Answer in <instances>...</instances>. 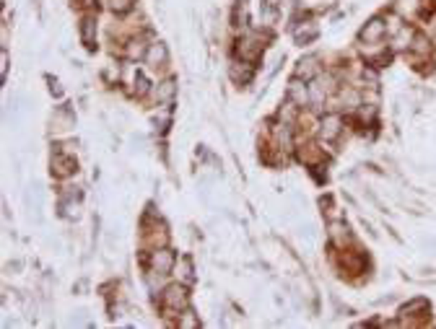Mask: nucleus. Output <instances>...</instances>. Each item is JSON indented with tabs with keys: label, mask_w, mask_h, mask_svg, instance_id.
<instances>
[{
	"label": "nucleus",
	"mask_w": 436,
	"mask_h": 329,
	"mask_svg": "<svg viewBox=\"0 0 436 329\" xmlns=\"http://www.w3.org/2000/svg\"><path fill=\"white\" fill-rule=\"evenodd\" d=\"M187 304H190V295H187L185 283L167 285V288L161 291V306H164V311H169V314H177L179 317V314L187 308Z\"/></svg>",
	"instance_id": "obj_1"
},
{
	"label": "nucleus",
	"mask_w": 436,
	"mask_h": 329,
	"mask_svg": "<svg viewBox=\"0 0 436 329\" xmlns=\"http://www.w3.org/2000/svg\"><path fill=\"white\" fill-rule=\"evenodd\" d=\"M428 301L426 298H413V301H408L405 306H400V314H397V324H403V327H418L426 317H428Z\"/></svg>",
	"instance_id": "obj_2"
},
{
	"label": "nucleus",
	"mask_w": 436,
	"mask_h": 329,
	"mask_svg": "<svg viewBox=\"0 0 436 329\" xmlns=\"http://www.w3.org/2000/svg\"><path fill=\"white\" fill-rule=\"evenodd\" d=\"M174 264H177V260H174V254H172L167 247L151 249V254H148V267H151V273L169 275L172 270H174Z\"/></svg>",
	"instance_id": "obj_3"
},
{
	"label": "nucleus",
	"mask_w": 436,
	"mask_h": 329,
	"mask_svg": "<svg viewBox=\"0 0 436 329\" xmlns=\"http://www.w3.org/2000/svg\"><path fill=\"white\" fill-rule=\"evenodd\" d=\"M262 49H265V45H262V36L258 34H247L236 42V55L247 60V63H255L262 55Z\"/></svg>",
	"instance_id": "obj_4"
},
{
	"label": "nucleus",
	"mask_w": 436,
	"mask_h": 329,
	"mask_svg": "<svg viewBox=\"0 0 436 329\" xmlns=\"http://www.w3.org/2000/svg\"><path fill=\"white\" fill-rule=\"evenodd\" d=\"M343 133V117L340 114H324V120L320 122V135H322L324 143H335Z\"/></svg>",
	"instance_id": "obj_5"
},
{
	"label": "nucleus",
	"mask_w": 436,
	"mask_h": 329,
	"mask_svg": "<svg viewBox=\"0 0 436 329\" xmlns=\"http://www.w3.org/2000/svg\"><path fill=\"white\" fill-rule=\"evenodd\" d=\"M76 169H79V163H76L73 156H65V153H55L52 156V174H55L57 179H65L70 174H76Z\"/></svg>",
	"instance_id": "obj_6"
},
{
	"label": "nucleus",
	"mask_w": 436,
	"mask_h": 329,
	"mask_svg": "<svg viewBox=\"0 0 436 329\" xmlns=\"http://www.w3.org/2000/svg\"><path fill=\"white\" fill-rule=\"evenodd\" d=\"M143 241H145V247H151V249L167 247V241H169L167 226H164V223H154V226H145Z\"/></svg>",
	"instance_id": "obj_7"
},
{
	"label": "nucleus",
	"mask_w": 436,
	"mask_h": 329,
	"mask_svg": "<svg viewBox=\"0 0 436 329\" xmlns=\"http://www.w3.org/2000/svg\"><path fill=\"white\" fill-rule=\"evenodd\" d=\"M384 34H387V21H384V19H371V21L361 29V42H366V45L382 42Z\"/></svg>",
	"instance_id": "obj_8"
},
{
	"label": "nucleus",
	"mask_w": 436,
	"mask_h": 329,
	"mask_svg": "<svg viewBox=\"0 0 436 329\" xmlns=\"http://www.w3.org/2000/svg\"><path fill=\"white\" fill-rule=\"evenodd\" d=\"M327 236H330V241L335 244L338 249H346L348 244L353 241V236H351V228H348L343 220H333V223H330V231H327Z\"/></svg>",
	"instance_id": "obj_9"
},
{
	"label": "nucleus",
	"mask_w": 436,
	"mask_h": 329,
	"mask_svg": "<svg viewBox=\"0 0 436 329\" xmlns=\"http://www.w3.org/2000/svg\"><path fill=\"white\" fill-rule=\"evenodd\" d=\"M169 60V52H167V45H161V42H154V45H148V52H145V65L148 68H164Z\"/></svg>",
	"instance_id": "obj_10"
},
{
	"label": "nucleus",
	"mask_w": 436,
	"mask_h": 329,
	"mask_svg": "<svg viewBox=\"0 0 436 329\" xmlns=\"http://www.w3.org/2000/svg\"><path fill=\"white\" fill-rule=\"evenodd\" d=\"M408 52H411V57H413V60H428V57H431V52H434V42H431V36L415 34Z\"/></svg>",
	"instance_id": "obj_11"
},
{
	"label": "nucleus",
	"mask_w": 436,
	"mask_h": 329,
	"mask_svg": "<svg viewBox=\"0 0 436 329\" xmlns=\"http://www.w3.org/2000/svg\"><path fill=\"white\" fill-rule=\"evenodd\" d=\"M174 96H177V83L172 78L161 80L156 89H154V102L161 104V106H169V104L174 102Z\"/></svg>",
	"instance_id": "obj_12"
},
{
	"label": "nucleus",
	"mask_w": 436,
	"mask_h": 329,
	"mask_svg": "<svg viewBox=\"0 0 436 329\" xmlns=\"http://www.w3.org/2000/svg\"><path fill=\"white\" fill-rule=\"evenodd\" d=\"M293 76L302 80H314L320 76V60H317V57H304V60H299Z\"/></svg>",
	"instance_id": "obj_13"
},
{
	"label": "nucleus",
	"mask_w": 436,
	"mask_h": 329,
	"mask_svg": "<svg viewBox=\"0 0 436 329\" xmlns=\"http://www.w3.org/2000/svg\"><path fill=\"white\" fill-rule=\"evenodd\" d=\"M317 34H320L317 21H302L296 29H293V39H296V45H309V42L317 39Z\"/></svg>",
	"instance_id": "obj_14"
},
{
	"label": "nucleus",
	"mask_w": 436,
	"mask_h": 329,
	"mask_svg": "<svg viewBox=\"0 0 436 329\" xmlns=\"http://www.w3.org/2000/svg\"><path fill=\"white\" fill-rule=\"evenodd\" d=\"M304 83H307V80L293 78L289 86V99L296 104V106H307V104H309V86H304Z\"/></svg>",
	"instance_id": "obj_15"
},
{
	"label": "nucleus",
	"mask_w": 436,
	"mask_h": 329,
	"mask_svg": "<svg viewBox=\"0 0 436 329\" xmlns=\"http://www.w3.org/2000/svg\"><path fill=\"white\" fill-rule=\"evenodd\" d=\"M364 264H366V262H364V254H361V251H340V267H343V270H348V273H361V270H364Z\"/></svg>",
	"instance_id": "obj_16"
},
{
	"label": "nucleus",
	"mask_w": 436,
	"mask_h": 329,
	"mask_svg": "<svg viewBox=\"0 0 436 329\" xmlns=\"http://www.w3.org/2000/svg\"><path fill=\"white\" fill-rule=\"evenodd\" d=\"M81 42L94 49V42H96V16H83L81 21Z\"/></svg>",
	"instance_id": "obj_17"
},
{
	"label": "nucleus",
	"mask_w": 436,
	"mask_h": 329,
	"mask_svg": "<svg viewBox=\"0 0 436 329\" xmlns=\"http://www.w3.org/2000/svg\"><path fill=\"white\" fill-rule=\"evenodd\" d=\"M390 47L392 49H411V42H413L415 32L411 29V26H400L395 34H390Z\"/></svg>",
	"instance_id": "obj_18"
},
{
	"label": "nucleus",
	"mask_w": 436,
	"mask_h": 329,
	"mask_svg": "<svg viewBox=\"0 0 436 329\" xmlns=\"http://www.w3.org/2000/svg\"><path fill=\"white\" fill-rule=\"evenodd\" d=\"M299 159L307 163V166H320L324 161V153L320 150V148L314 146V143H307V146H302V150H299Z\"/></svg>",
	"instance_id": "obj_19"
},
{
	"label": "nucleus",
	"mask_w": 436,
	"mask_h": 329,
	"mask_svg": "<svg viewBox=\"0 0 436 329\" xmlns=\"http://www.w3.org/2000/svg\"><path fill=\"white\" fill-rule=\"evenodd\" d=\"M174 275H177L179 283H192V277H195V273H192V262L187 260V257H182V260H177V264H174Z\"/></svg>",
	"instance_id": "obj_20"
},
{
	"label": "nucleus",
	"mask_w": 436,
	"mask_h": 329,
	"mask_svg": "<svg viewBox=\"0 0 436 329\" xmlns=\"http://www.w3.org/2000/svg\"><path fill=\"white\" fill-rule=\"evenodd\" d=\"M231 78H234L236 83H249V80H252V65H249L247 60L234 63V65H231Z\"/></svg>",
	"instance_id": "obj_21"
},
{
	"label": "nucleus",
	"mask_w": 436,
	"mask_h": 329,
	"mask_svg": "<svg viewBox=\"0 0 436 329\" xmlns=\"http://www.w3.org/2000/svg\"><path fill=\"white\" fill-rule=\"evenodd\" d=\"M145 52H148V47H145L143 39H130L127 47H125V55L130 60H141V57H145Z\"/></svg>",
	"instance_id": "obj_22"
},
{
	"label": "nucleus",
	"mask_w": 436,
	"mask_h": 329,
	"mask_svg": "<svg viewBox=\"0 0 436 329\" xmlns=\"http://www.w3.org/2000/svg\"><path fill=\"white\" fill-rule=\"evenodd\" d=\"M177 327L179 329H195V327H200V319L195 317L192 311H187V308H185V311L179 314V319H177Z\"/></svg>",
	"instance_id": "obj_23"
},
{
	"label": "nucleus",
	"mask_w": 436,
	"mask_h": 329,
	"mask_svg": "<svg viewBox=\"0 0 436 329\" xmlns=\"http://www.w3.org/2000/svg\"><path fill=\"white\" fill-rule=\"evenodd\" d=\"M52 125H55V130H70V127H73V114L68 112V109L57 112V117L52 120Z\"/></svg>",
	"instance_id": "obj_24"
},
{
	"label": "nucleus",
	"mask_w": 436,
	"mask_h": 329,
	"mask_svg": "<svg viewBox=\"0 0 436 329\" xmlns=\"http://www.w3.org/2000/svg\"><path fill=\"white\" fill-rule=\"evenodd\" d=\"M276 16H278V11H276L273 3L262 5V23H265V26H273V23H276Z\"/></svg>",
	"instance_id": "obj_25"
},
{
	"label": "nucleus",
	"mask_w": 436,
	"mask_h": 329,
	"mask_svg": "<svg viewBox=\"0 0 436 329\" xmlns=\"http://www.w3.org/2000/svg\"><path fill=\"white\" fill-rule=\"evenodd\" d=\"M135 5V0H110V8L114 13H127Z\"/></svg>",
	"instance_id": "obj_26"
},
{
	"label": "nucleus",
	"mask_w": 436,
	"mask_h": 329,
	"mask_svg": "<svg viewBox=\"0 0 436 329\" xmlns=\"http://www.w3.org/2000/svg\"><path fill=\"white\" fill-rule=\"evenodd\" d=\"M133 93L135 96H145V93H148V80H145V76H138V78L133 80Z\"/></svg>",
	"instance_id": "obj_27"
},
{
	"label": "nucleus",
	"mask_w": 436,
	"mask_h": 329,
	"mask_svg": "<svg viewBox=\"0 0 436 329\" xmlns=\"http://www.w3.org/2000/svg\"><path fill=\"white\" fill-rule=\"evenodd\" d=\"M0 73H3V78H6V73H8V55H6V49L0 52Z\"/></svg>",
	"instance_id": "obj_28"
}]
</instances>
